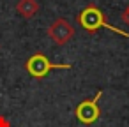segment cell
I'll list each match as a JSON object with an SVG mask.
<instances>
[{
	"instance_id": "6da1fadb",
	"label": "cell",
	"mask_w": 129,
	"mask_h": 127,
	"mask_svg": "<svg viewBox=\"0 0 129 127\" xmlns=\"http://www.w3.org/2000/svg\"><path fill=\"white\" fill-rule=\"evenodd\" d=\"M78 23H80V25H81V28H83V30H87L88 34H95L99 28H106V30H110V32H115V34H118V35H122V37H127V39H129V32H124V30H120V28H117V27L110 25V23L104 20L103 11H101L95 4L87 6V7L78 14Z\"/></svg>"
},
{
	"instance_id": "7a4b0ae2",
	"label": "cell",
	"mask_w": 129,
	"mask_h": 127,
	"mask_svg": "<svg viewBox=\"0 0 129 127\" xmlns=\"http://www.w3.org/2000/svg\"><path fill=\"white\" fill-rule=\"evenodd\" d=\"M25 69H27V72H28L32 78L43 79V78H46V76H48L51 71H55V69H71V64H53L44 53H34V55L27 60Z\"/></svg>"
},
{
	"instance_id": "3957f363",
	"label": "cell",
	"mask_w": 129,
	"mask_h": 127,
	"mask_svg": "<svg viewBox=\"0 0 129 127\" xmlns=\"http://www.w3.org/2000/svg\"><path fill=\"white\" fill-rule=\"evenodd\" d=\"M101 95H103V90H97V94H95L94 99L83 101V102H80L76 106L74 115H76L78 122H81L85 125H90V123H94L99 118V115H101V109H99V99H101Z\"/></svg>"
},
{
	"instance_id": "277c9868",
	"label": "cell",
	"mask_w": 129,
	"mask_h": 127,
	"mask_svg": "<svg viewBox=\"0 0 129 127\" xmlns=\"http://www.w3.org/2000/svg\"><path fill=\"white\" fill-rule=\"evenodd\" d=\"M48 37L58 44V46H64L67 44L73 37H74V27L66 20V18H57L50 27H48Z\"/></svg>"
},
{
	"instance_id": "5b68a950",
	"label": "cell",
	"mask_w": 129,
	"mask_h": 127,
	"mask_svg": "<svg viewBox=\"0 0 129 127\" xmlns=\"http://www.w3.org/2000/svg\"><path fill=\"white\" fill-rule=\"evenodd\" d=\"M16 11H18V14L21 18L32 20L37 14V11H39V4H37V0H18Z\"/></svg>"
},
{
	"instance_id": "8992f818",
	"label": "cell",
	"mask_w": 129,
	"mask_h": 127,
	"mask_svg": "<svg viewBox=\"0 0 129 127\" xmlns=\"http://www.w3.org/2000/svg\"><path fill=\"white\" fill-rule=\"evenodd\" d=\"M0 127H11V122L4 115H0Z\"/></svg>"
},
{
	"instance_id": "52a82bcc",
	"label": "cell",
	"mask_w": 129,
	"mask_h": 127,
	"mask_svg": "<svg viewBox=\"0 0 129 127\" xmlns=\"http://www.w3.org/2000/svg\"><path fill=\"white\" fill-rule=\"evenodd\" d=\"M122 21H124L125 25H129V6H127V9L122 13Z\"/></svg>"
}]
</instances>
